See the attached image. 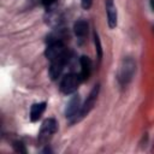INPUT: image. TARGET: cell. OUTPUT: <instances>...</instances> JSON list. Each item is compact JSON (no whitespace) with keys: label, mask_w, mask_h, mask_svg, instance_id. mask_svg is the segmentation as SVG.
<instances>
[{"label":"cell","mask_w":154,"mask_h":154,"mask_svg":"<svg viewBox=\"0 0 154 154\" xmlns=\"http://www.w3.org/2000/svg\"><path fill=\"white\" fill-rule=\"evenodd\" d=\"M81 107H82V106H81V97H79L78 95H73V96L70 99V101H69V103H67V106H66V111H65L66 118L72 119V122H73L75 118L77 117V114L79 113Z\"/></svg>","instance_id":"obj_6"},{"label":"cell","mask_w":154,"mask_h":154,"mask_svg":"<svg viewBox=\"0 0 154 154\" xmlns=\"http://www.w3.org/2000/svg\"><path fill=\"white\" fill-rule=\"evenodd\" d=\"M79 64H81V79H88L91 72V61L88 57L82 55L79 58Z\"/></svg>","instance_id":"obj_8"},{"label":"cell","mask_w":154,"mask_h":154,"mask_svg":"<svg viewBox=\"0 0 154 154\" xmlns=\"http://www.w3.org/2000/svg\"><path fill=\"white\" fill-rule=\"evenodd\" d=\"M79 77L75 73H67L63 77L60 82V90L64 94H72L77 90L79 84Z\"/></svg>","instance_id":"obj_3"},{"label":"cell","mask_w":154,"mask_h":154,"mask_svg":"<svg viewBox=\"0 0 154 154\" xmlns=\"http://www.w3.org/2000/svg\"><path fill=\"white\" fill-rule=\"evenodd\" d=\"M66 61H54V63H51V67H49V76L52 79H57L63 69H64V65H65Z\"/></svg>","instance_id":"obj_11"},{"label":"cell","mask_w":154,"mask_h":154,"mask_svg":"<svg viewBox=\"0 0 154 154\" xmlns=\"http://www.w3.org/2000/svg\"><path fill=\"white\" fill-rule=\"evenodd\" d=\"M91 4H93V0H81V5L84 10H89L91 7Z\"/></svg>","instance_id":"obj_14"},{"label":"cell","mask_w":154,"mask_h":154,"mask_svg":"<svg viewBox=\"0 0 154 154\" xmlns=\"http://www.w3.org/2000/svg\"><path fill=\"white\" fill-rule=\"evenodd\" d=\"M46 109V102H40V103H35L31 106L30 109V119L31 122H36L41 118L42 113Z\"/></svg>","instance_id":"obj_9"},{"label":"cell","mask_w":154,"mask_h":154,"mask_svg":"<svg viewBox=\"0 0 154 154\" xmlns=\"http://www.w3.org/2000/svg\"><path fill=\"white\" fill-rule=\"evenodd\" d=\"M46 57L51 63L66 61L67 60V53H66V48L63 45V42L61 41L51 42L46 49Z\"/></svg>","instance_id":"obj_1"},{"label":"cell","mask_w":154,"mask_h":154,"mask_svg":"<svg viewBox=\"0 0 154 154\" xmlns=\"http://www.w3.org/2000/svg\"><path fill=\"white\" fill-rule=\"evenodd\" d=\"M106 12H107V22L108 26L111 29L117 26V8L113 2V0H107L106 1Z\"/></svg>","instance_id":"obj_7"},{"label":"cell","mask_w":154,"mask_h":154,"mask_svg":"<svg viewBox=\"0 0 154 154\" xmlns=\"http://www.w3.org/2000/svg\"><path fill=\"white\" fill-rule=\"evenodd\" d=\"M53 2H55V0H42V4L46 5V6H49V5H52Z\"/></svg>","instance_id":"obj_15"},{"label":"cell","mask_w":154,"mask_h":154,"mask_svg":"<svg viewBox=\"0 0 154 154\" xmlns=\"http://www.w3.org/2000/svg\"><path fill=\"white\" fill-rule=\"evenodd\" d=\"M136 70V64L131 58H125L119 65L118 70V81L122 85H126L134 77Z\"/></svg>","instance_id":"obj_2"},{"label":"cell","mask_w":154,"mask_h":154,"mask_svg":"<svg viewBox=\"0 0 154 154\" xmlns=\"http://www.w3.org/2000/svg\"><path fill=\"white\" fill-rule=\"evenodd\" d=\"M99 87H100V85H99V84H96V85L93 88V90L90 91L89 96L87 97V100H85L84 105L81 107V111H79V113L77 114V117L75 118V120H73V122H78V120H81L84 116H87V114L91 111V108L94 107V103H95V101H96L97 94H99V89H100Z\"/></svg>","instance_id":"obj_4"},{"label":"cell","mask_w":154,"mask_h":154,"mask_svg":"<svg viewBox=\"0 0 154 154\" xmlns=\"http://www.w3.org/2000/svg\"><path fill=\"white\" fill-rule=\"evenodd\" d=\"M13 147H14V149H16L17 152H19V153H26V149L24 148V146H23L22 142H14Z\"/></svg>","instance_id":"obj_13"},{"label":"cell","mask_w":154,"mask_h":154,"mask_svg":"<svg viewBox=\"0 0 154 154\" xmlns=\"http://www.w3.org/2000/svg\"><path fill=\"white\" fill-rule=\"evenodd\" d=\"M94 42H95V49H96V54H97V58L99 60H101L102 58V48H101V42H100V38H99V35L96 31H94Z\"/></svg>","instance_id":"obj_12"},{"label":"cell","mask_w":154,"mask_h":154,"mask_svg":"<svg viewBox=\"0 0 154 154\" xmlns=\"http://www.w3.org/2000/svg\"><path fill=\"white\" fill-rule=\"evenodd\" d=\"M73 31L77 37H84L88 32V23L84 19H79L73 24Z\"/></svg>","instance_id":"obj_10"},{"label":"cell","mask_w":154,"mask_h":154,"mask_svg":"<svg viewBox=\"0 0 154 154\" xmlns=\"http://www.w3.org/2000/svg\"><path fill=\"white\" fill-rule=\"evenodd\" d=\"M58 129V124L57 122L53 119V118H49V119H46L41 126V130H40V135H38V141L41 143H45L47 142L51 136L57 131Z\"/></svg>","instance_id":"obj_5"}]
</instances>
